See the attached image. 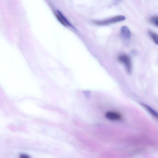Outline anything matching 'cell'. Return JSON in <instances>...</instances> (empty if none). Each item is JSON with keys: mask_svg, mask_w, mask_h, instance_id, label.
<instances>
[{"mask_svg": "<svg viewBox=\"0 0 158 158\" xmlns=\"http://www.w3.org/2000/svg\"><path fill=\"white\" fill-rule=\"evenodd\" d=\"M125 19V16L119 15L103 20H94L93 22L99 25H106L123 21Z\"/></svg>", "mask_w": 158, "mask_h": 158, "instance_id": "cell-1", "label": "cell"}, {"mask_svg": "<svg viewBox=\"0 0 158 158\" xmlns=\"http://www.w3.org/2000/svg\"><path fill=\"white\" fill-rule=\"evenodd\" d=\"M118 59L121 62L124 64L127 72L131 74L132 71V65L129 57L126 54H121L119 56Z\"/></svg>", "mask_w": 158, "mask_h": 158, "instance_id": "cell-2", "label": "cell"}, {"mask_svg": "<svg viewBox=\"0 0 158 158\" xmlns=\"http://www.w3.org/2000/svg\"><path fill=\"white\" fill-rule=\"evenodd\" d=\"M105 116L106 118L111 120H118L121 118V115L117 112L108 111L106 113Z\"/></svg>", "mask_w": 158, "mask_h": 158, "instance_id": "cell-3", "label": "cell"}, {"mask_svg": "<svg viewBox=\"0 0 158 158\" xmlns=\"http://www.w3.org/2000/svg\"><path fill=\"white\" fill-rule=\"evenodd\" d=\"M121 34L122 36L126 40H129L131 38V33L128 27L124 26L121 29Z\"/></svg>", "mask_w": 158, "mask_h": 158, "instance_id": "cell-4", "label": "cell"}, {"mask_svg": "<svg viewBox=\"0 0 158 158\" xmlns=\"http://www.w3.org/2000/svg\"><path fill=\"white\" fill-rule=\"evenodd\" d=\"M147 110L149 111V113L153 116L157 118H158V115L156 112L149 106L147 105L144 104H141Z\"/></svg>", "mask_w": 158, "mask_h": 158, "instance_id": "cell-5", "label": "cell"}, {"mask_svg": "<svg viewBox=\"0 0 158 158\" xmlns=\"http://www.w3.org/2000/svg\"><path fill=\"white\" fill-rule=\"evenodd\" d=\"M57 12L58 14L59 15V16L61 17V18H62L64 22L66 25H68V26L74 28L72 25L70 23L68 20V19L65 17L61 12L59 11V10H57Z\"/></svg>", "mask_w": 158, "mask_h": 158, "instance_id": "cell-6", "label": "cell"}, {"mask_svg": "<svg viewBox=\"0 0 158 158\" xmlns=\"http://www.w3.org/2000/svg\"><path fill=\"white\" fill-rule=\"evenodd\" d=\"M149 33L152 39L155 42V43L157 45L158 43V37L157 35L154 32L151 31H150Z\"/></svg>", "mask_w": 158, "mask_h": 158, "instance_id": "cell-7", "label": "cell"}, {"mask_svg": "<svg viewBox=\"0 0 158 158\" xmlns=\"http://www.w3.org/2000/svg\"><path fill=\"white\" fill-rule=\"evenodd\" d=\"M150 21L152 24L157 26L158 25V17L156 16H153L151 17Z\"/></svg>", "mask_w": 158, "mask_h": 158, "instance_id": "cell-8", "label": "cell"}, {"mask_svg": "<svg viewBox=\"0 0 158 158\" xmlns=\"http://www.w3.org/2000/svg\"><path fill=\"white\" fill-rule=\"evenodd\" d=\"M55 15L56 17L58 20L59 22L61 24H62L64 26L67 27V25H66L65 23L64 22L63 20H62V18L59 16V15L57 13H55Z\"/></svg>", "mask_w": 158, "mask_h": 158, "instance_id": "cell-9", "label": "cell"}, {"mask_svg": "<svg viewBox=\"0 0 158 158\" xmlns=\"http://www.w3.org/2000/svg\"><path fill=\"white\" fill-rule=\"evenodd\" d=\"M84 94L86 98H87L88 99H89L90 98V95L89 92L88 91H86L85 92V93H84Z\"/></svg>", "mask_w": 158, "mask_h": 158, "instance_id": "cell-10", "label": "cell"}, {"mask_svg": "<svg viewBox=\"0 0 158 158\" xmlns=\"http://www.w3.org/2000/svg\"><path fill=\"white\" fill-rule=\"evenodd\" d=\"M20 156H21V157L23 158H29V157L28 156L25 155H20Z\"/></svg>", "mask_w": 158, "mask_h": 158, "instance_id": "cell-11", "label": "cell"}, {"mask_svg": "<svg viewBox=\"0 0 158 158\" xmlns=\"http://www.w3.org/2000/svg\"><path fill=\"white\" fill-rule=\"evenodd\" d=\"M116 1H122V0H116Z\"/></svg>", "mask_w": 158, "mask_h": 158, "instance_id": "cell-12", "label": "cell"}]
</instances>
